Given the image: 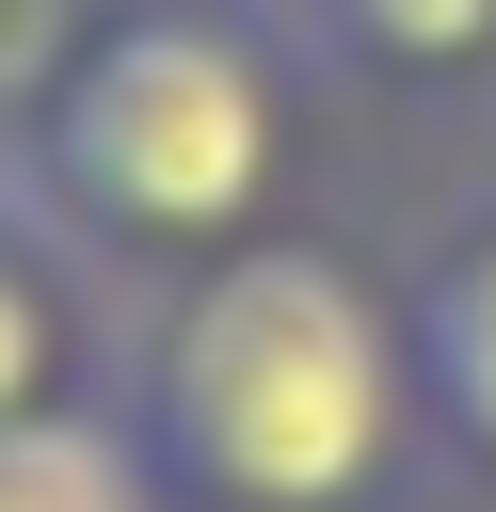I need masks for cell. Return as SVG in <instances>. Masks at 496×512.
Returning a JSON list of instances; mask_svg holds the SVG:
<instances>
[{
    "label": "cell",
    "instance_id": "cell-5",
    "mask_svg": "<svg viewBox=\"0 0 496 512\" xmlns=\"http://www.w3.org/2000/svg\"><path fill=\"white\" fill-rule=\"evenodd\" d=\"M336 16V48H368V64H416V80H448V64H496V0H320Z\"/></svg>",
    "mask_w": 496,
    "mask_h": 512
},
{
    "label": "cell",
    "instance_id": "cell-3",
    "mask_svg": "<svg viewBox=\"0 0 496 512\" xmlns=\"http://www.w3.org/2000/svg\"><path fill=\"white\" fill-rule=\"evenodd\" d=\"M0 512H176L144 416H96V400H48L0 432Z\"/></svg>",
    "mask_w": 496,
    "mask_h": 512
},
{
    "label": "cell",
    "instance_id": "cell-2",
    "mask_svg": "<svg viewBox=\"0 0 496 512\" xmlns=\"http://www.w3.org/2000/svg\"><path fill=\"white\" fill-rule=\"evenodd\" d=\"M272 64L240 16L208 0H160V16H112L64 80H48V128H32V176L96 224V240H160V256H224L256 240V192H272Z\"/></svg>",
    "mask_w": 496,
    "mask_h": 512
},
{
    "label": "cell",
    "instance_id": "cell-4",
    "mask_svg": "<svg viewBox=\"0 0 496 512\" xmlns=\"http://www.w3.org/2000/svg\"><path fill=\"white\" fill-rule=\"evenodd\" d=\"M416 400H432V432H448V448H480V464H496V224H480V240H448V256H432V288H416Z\"/></svg>",
    "mask_w": 496,
    "mask_h": 512
},
{
    "label": "cell",
    "instance_id": "cell-1",
    "mask_svg": "<svg viewBox=\"0 0 496 512\" xmlns=\"http://www.w3.org/2000/svg\"><path fill=\"white\" fill-rule=\"evenodd\" d=\"M416 320L320 240H224L144 384V448L208 512H368L416 464Z\"/></svg>",
    "mask_w": 496,
    "mask_h": 512
},
{
    "label": "cell",
    "instance_id": "cell-6",
    "mask_svg": "<svg viewBox=\"0 0 496 512\" xmlns=\"http://www.w3.org/2000/svg\"><path fill=\"white\" fill-rule=\"evenodd\" d=\"M48 400H64V304H48V288H32V256L0 240V432H16V416H48Z\"/></svg>",
    "mask_w": 496,
    "mask_h": 512
}]
</instances>
